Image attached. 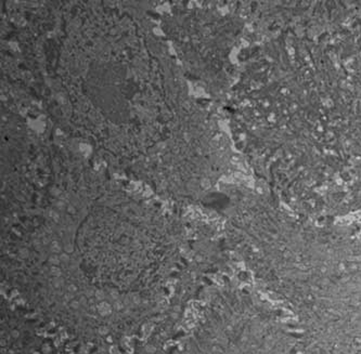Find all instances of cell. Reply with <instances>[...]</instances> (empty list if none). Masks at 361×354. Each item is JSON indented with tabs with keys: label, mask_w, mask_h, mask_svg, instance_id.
<instances>
[{
	"label": "cell",
	"mask_w": 361,
	"mask_h": 354,
	"mask_svg": "<svg viewBox=\"0 0 361 354\" xmlns=\"http://www.w3.org/2000/svg\"><path fill=\"white\" fill-rule=\"evenodd\" d=\"M233 110L265 192L332 222L361 211V1L250 3Z\"/></svg>",
	"instance_id": "1"
},
{
	"label": "cell",
	"mask_w": 361,
	"mask_h": 354,
	"mask_svg": "<svg viewBox=\"0 0 361 354\" xmlns=\"http://www.w3.org/2000/svg\"><path fill=\"white\" fill-rule=\"evenodd\" d=\"M230 239L258 284L291 317L298 354H361V236L238 189Z\"/></svg>",
	"instance_id": "2"
},
{
	"label": "cell",
	"mask_w": 361,
	"mask_h": 354,
	"mask_svg": "<svg viewBox=\"0 0 361 354\" xmlns=\"http://www.w3.org/2000/svg\"><path fill=\"white\" fill-rule=\"evenodd\" d=\"M185 354H298L291 317L247 287L216 293L188 343Z\"/></svg>",
	"instance_id": "3"
},
{
	"label": "cell",
	"mask_w": 361,
	"mask_h": 354,
	"mask_svg": "<svg viewBox=\"0 0 361 354\" xmlns=\"http://www.w3.org/2000/svg\"><path fill=\"white\" fill-rule=\"evenodd\" d=\"M5 352L10 354H44L36 350L35 338L28 333V329H13V327H5Z\"/></svg>",
	"instance_id": "4"
}]
</instances>
